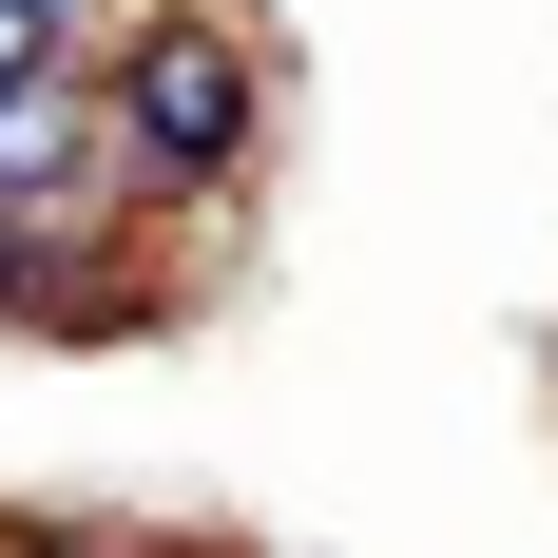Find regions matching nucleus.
I'll list each match as a JSON object with an SVG mask.
<instances>
[{
	"instance_id": "f03ea898",
	"label": "nucleus",
	"mask_w": 558,
	"mask_h": 558,
	"mask_svg": "<svg viewBox=\"0 0 558 558\" xmlns=\"http://www.w3.org/2000/svg\"><path fill=\"white\" fill-rule=\"evenodd\" d=\"M0 558H77V539H0Z\"/></svg>"
},
{
	"instance_id": "f257e3e1",
	"label": "nucleus",
	"mask_w": 558,
	"mask_h": 558,
	"mask_svg": "<svg viewBox=\"0 0 558 558\" xmlns=\"http://www.w3.org/2000/svg\"><path fill=\"white\" fill-rule=\"evenodd\" d=\"M231 116H251V77H231V39H135L116 58V135H135V173H193V155H231Z\"/></svg>"
}]
</instances>
